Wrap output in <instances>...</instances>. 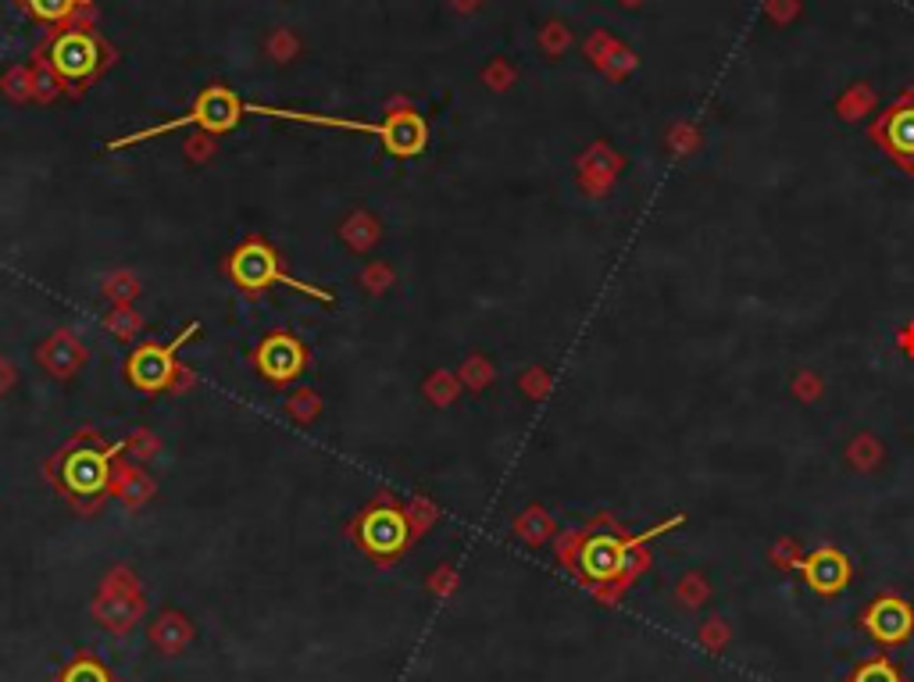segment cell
I'll return each mask as SVG.
<instances>
[{"instance_id":"cell-21","label":"cell","mask_w":914,"mask_h":682,"mask_svg":"<svg viewBox=\"0 0 914 682\" xmlns=\"http://www.w3.org/2000/svg\"><path fill=\"white\" fill-rule=\"evenodd\" d=\"M772 561L782 568H800V558H793V539H779V547L772 550Z\"/></svg>"},{"instance_id":"cell-10","label":"cell","mask_w":914,"mask_h":682,"mask_svg":"<svg viewBox=\"0 0 914 682\" xmlns=\"http://www.w3.org/2000/svg\"><path fill=\"white\" fill-rule=\"evenodd\" d=\"M51 61L65 79H86L93 69H97V43L83 33H69L54 43Z\"/></svg>"},{"instance_id":"cell-18","label":"cell","mask_w":914,"mask_h":682,"mask_svg":"<svg viewBox=\"0 0 914 682\" xmlns=\"http://www.w3.org/2000/svg\"><path fill=\"white\" fill-rule=\"evenodd\" d=\"M75 4L79 0H29V8H33V14L43 22H61Z\"/></svg>"},{"instance_id":"cell-3","label":"cell","mask_w":914,"mask_h":682,"mask_svg":"<svg viewBox=\"0 0 914 682\" xmlns=\"http://www.w3.org/2000/svg\"><path fill=\"white\" fill-rule=\"evenodd\" d=\"M229 272H233V279L239 282V287H247V290H265V287H271V282H279V287H290V290H300V293H311V297H318V300H326V304H332V293H329V290H318V287H308V282L294 279V276H286L283 268H279L276 250H268V247L258 244V240L244 244V247H239V250L233 254Z\"/></svg>"},{"instance_id":"cell-6","label":"cell","mask_w":914,"mask_h":682,"mask_svg":"<svg viewBox=\"0 0 914 682\" xmlns=\"http://www.w3.org/2000/svg\"><path fill=\"white\" fill-rule=\"evenodd\" d=\"M197 332V326H189L186 332H179V337H175V343H168V347H154V343H147V347H140V351L130 358V379L133 383L140 386V390H147V393H154V390H165L168 383H172V372H175V351H179V347L194 337Z\"/></svg>"},{"instance_id":"cell-12","label":"cell","mask_w":914,"mask_h":682,"mask_svg":"<svg viewBox=\"0 0 914 682\" xmlns=\"http://www.w3.org/2000/svg\"><path fill=\"white\" fill-rule=\"evenodd\" d=\"M65 483L72 494H101L107 486V454L79 451L65 462Z\"/></svg>"},{"instance_id":"cell-16","label":"cell","mask_w":914,"mask_h":682,"mask_svg":"<svg viewBox=\"0 0 914 682\" xmlns=\"http://www.w3.org/2000/svg\"><path fill=\"white\" fill-rule=\"evenodd\" d=\"M551 518H547V512H540V507H533V512H525L522 518H518V533L528 539V544H543V539L551 536Z\"/></svg>"},{"instance_id":"cell-8","label":"cell","mask_w":914,"mask_h":682,"mask_svg":"<svg viewBox=\"0 0 914 682\" xmlns=\"http://www.w3.org/2000/svg\"><path fill=\"white\" fill-rule=\"evenodd\" d=\"M361 544L379 554V558H393V554L404 550L408 544V521L404 515L390 512V507H379V512H368L361 521Z\"/></svg>"},{"instance_id":"cell-20","label":"cell","mask_w":914,"mask_h":682,"mask_svg":"<svg viewBox=\"0 0 914 682\" xmlns=\"http://www.w3.org/2000/svg\"><path fill=\"white\" fill-rule=\"evenodd\" d=\"M65 682H107V675H104V669H97V664L79 661L75 669H69Z\"/></svg>"},{"instance_id":"cell-9","label":"cell","mask_w":914,"mask_h":682,"mask_svg":"<svg viewBox=\"0 0 914 682\" xmlns=\"http://www.w3.org/2000/svg\"><path fill=\"white\" fill-rule=\"evenodd\" d=\"M254 361H258V369L271 379V383H286V379L300 375V369H304V347L294 337H283L279 332V337H268L258 347Z\"/></svg>"},{"instance_id":"cell-14","label":"cell","mask_w":914,"mask_h":682,"mask_svg":"<svg viewBox=\"0 0 914 682\" xmlns=\"http://www.w3.org/2000/svg\"><path fill=\"white\" fill-rule=\"evenodd\" d=\"M846 682H904V675L890 658H869L850 672Z\"/></svg>"},{"instance_id":"cell-17","label":"cell","mask_w":914,"mask_h":682,"mask_svg":"<svg viewBox=\"0 0 914 682\" xmlns=\"http://www.w3.org/2000/svg\"><path fill=\"white\" fill-rule=\"evenodd\" d=\"M704 600H708V582H704L700 572H689V576L679 582V604H682V608H700Z\"/></svg>"},{"instance_id":"cell-11","label":"cell","mask_w":914,"mask_h":682,"mask_svg":"<svg viewBox=\"0 0 914 682\" xmlns=\"http://www.w3.org/2000/svg\"><path fill=\"white\" fill-rule=\"evenodd\" d=\"M189 115H194V125H204V130H212V133H226L236 125V118L244 115V104H239L229 90L215 86L194 104Z\"/></svg>"},{"instance_id":"cell-4","label":"cell","mask_w":914,"mask_h":682,"mask_svg":"<svg viewBox=\"0 0 914 682\" xmlns=\"http://www.w3.org/2000/svg\"><path fill=\"white\" fill-rule=\"evenodd\" d=\"M869 136L882 154H890L907 176H914V90H904L882 115L872 122Z\"/></svg>"},{"instance_id":"cell-2","label":"cell","mask_w":914,"mask_h":682,"mask_svg":"<svg viewBox=\"0 0 914 682\" xmlns=\"http://www.w3.org/2000/svg\"><path fill=\"white\" fill-rule=\"evenodd\" d=\"M244 111L250 115H271V118H290V122H308V125H336V130H358V133H372L387 144L397 157H414L425 147V122L414 111H400L387 125H372V122H350V118H332V115H311V111H286V107H265V104H247Z\"/></svg>"},{"instance_id":"cell-13","label":"cell","mask_w":914,"mask_h":682,"mask_svg":"<svg viewBox=\"0 0 914 682\" xmlns=\"http://www.w3.org/2000/svg\"><path fill=\"white\" fill-rule=\"evenodd\" d=\"M189 637H194V632H189V622H186V618H179V614H162V618L154 622V629H151L154 647H162L165 654H175V650H183V647L189 643Z\"/></svg>"},{"instance_id":"cell-15","label":"cell","mask_w":914,"mask_h":682,"mask_svg":"<svg viewBox=\"0 0 914 682\" xmlns=\"http://www.w3.org/2000/svg\"><path fill=\"white\" fill-rule=\"evenodd\" d=\"M875 104V93L869 90V86H854V90H846V97L836 104V111H840V118H846V122H854V118H861L864 111H869Z\"/></svg>"},{"instance_id":"cell-1","label":"cell","mask_w":914,"mask_h":682,"mask_svg":"<svg viewBox=\"0 0 914 682\" xmlns=\"http://www.w3.org/2000/svg\"><path fill=\"white\" fill-rule=\"evenodd\" d=\"M682 521H686V515H676V518H668L665 526H657L644 536H633V533H625L612 515H600L593 526L565 539L561 558H565L572 572L583 582H589L600 597H618L625 586H633L647 572V565H650L647 539H657L661 533L682 526Z\"/></svg>"},{"instance_id":"cell-19","label":"cell","mask_w":914,"mask_h":682,"mask_svg":"<svg viewBox=\"0 0 914 682\" xmlns=\"http://www.w3.org/2000/svg\"><path fill=\"white\" fill-rule=\"evenodd\" d=\"M700 643L708 650H721L729 643V626L721 622V618H708V622L700 626Z\"/></svg>"},{"instance_id":"cell-5","label":"cell","mask_w":914,"mask_h":682,"mask_svg":"<svg viewBox=\"0 0 914 682\" xmlns=\"http://www.w3.org/2000/svg\"><path fill=\"white\" fill-rule=\"evenodd\" d=\"M857 626L882 647H901L914 637V608L896 593H879L872 604L861 611Z\"/></svg>"},{"instance_id":"cell-7","label":"cell","mask_w":914,"mask_h":682,"mask_svg":"<svg viewBox=\"0 0 914 682\" xmlns=\"http://www.w3.org/2000/svg\"><path fill=\"white\" fill-rule=\"evenodd\" d=\"M804 582L811 586L814 593L822 597H840L846 586H850V576H854V568H850V558L840 550V547H818L811 550L804 561L797 568Z\"/></svg>"}]
</instances>
